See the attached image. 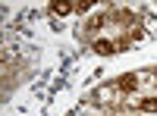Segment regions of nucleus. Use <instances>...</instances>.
<instances>
[{"label": "nucleus", "instance_id": "obj_1", "mask_svg": "<svg viewBox=\"0 0 157 116\" xmlns=\"http://www.w3.org/2000/svg\"><path fill=\"white\" fill-rule=\"evenodd\" d=\"M94 50H98V54H116V44L113 41H98Z\"/></svg>", "mask_w": 157, "mask_h": 116}, {"label": "nucleus", "instance_id": "obj_2", "mask_svg": "<svg viewBox=\"0 0 157 116\" xmlns=\"http://www.w3.org/2000/svg\"><path fill=\"white\" fill-rule=\"evenodd\" d=\"M138 110H145V113H154V110H157V97H145V100L138 104Z\"/></svg>", "mask_w": 157, "mask_h": 116}, {"label": "nucleus", "instance_id": "obj_3", "mask_svg": "<svg viewBox=\"0 0 157 116\" xmlns=\"http://www.w3.org/2000/svg\"><path fill=\"white\" fill-rule=\"evenodd\" d=\"M50 9H54L57 16H66V13H69L72 6H69V3H54V6H50Z\"/></svg>", "mask_w": 157, "mask_h": 116}]
</instances>
